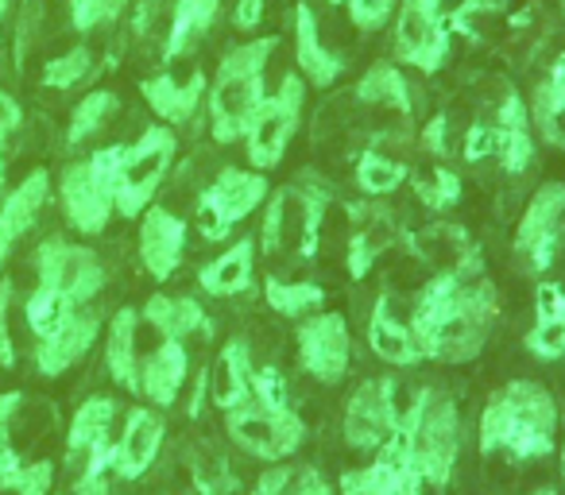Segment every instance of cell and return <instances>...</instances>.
<instances>
[{"label":"cell","instance_id":"6da1fadb","mask_svg":"<svg viewBox=\"0 0 565 495\" xmlns=\"http://www.w3.org/2000/svg\"><path fill=\"white\" fill-rule=\"evenodd\" d=\"M500 318L492 279L484 276V260L457 271H434L430 283L411 302V333L434 364H469L484 353L488 337Z\"/></svg>","mask_w":565,"mask_h":495},{"label":"cell","instance_id":"7a4b0ae2","mask_svg":"<svg viewBox=\"0 0 565 495\" xmlns=\"http://www.w3.org/2000/svg\"><path fill=\"white\" fill-rule=\"evenodd\" d=\"M557 445V402L534 379H508L488 395L477 426L480 456H511V461H542Z\"/></svg>","mask_w":565,"mask_h":495},{"label":"cell","instance_id":"3957f363","mask_svg":"<svg viewBox=\"0 0 565 495\" xmlns=\"http://www.w3.org/2000/svg\"><path fill=\"white\" fill-rule=\"evenodd\" d=\"M279 35H256L244 40L221 58L217 74L205 86V109H210V136L213 143H241L256 117L259 101L267 97L264 74L271 63Z\"/></svg>","mask_w":565,"mask_h":495},{"label":"cell","instance_id":"277c9868","mask_svg":"<svg viewBox=\"0 0 565 495\" xmlns=\"http://www.w3.org/2000/svg\"><path fill=\"white\" fill-rule=\"evenodd\" d=\"M35 268H40V287L28 299V325L40 337L58 314L66 310H82L94 302L105 287V263L97 260L94 248H82L63 236H51L35 252Z\"/></svg>","mask_w":565,"mask_h":495},{"label":"cell","instance_id":"5b68a950","mask_svg":"<svg viewBox=\"0 0 565 495\" xmlns=\"http://www.w3.org/2000/svg\"><path fill=\"white\" fill-rule=\"evenodd\" d=\"M395 438H403V449H407L411 464L423 476L426 492H441L454 480L457 456H461V415H457L454 395L426 387L418 415Z\"/></svg>","mask_w":565,"mask_h":495},{"label":"cell","instance_id":"8992f818","mask_svg":"<svg viewBox=\"0 0 565 495\" xmlns=\"http://www.w3.org/2000/svg\"><path fill=\"white\" fill-rule=\"evenodd\" d=\"M125 155V143H113V148L94 151L82 163H71L58 182V194H63L66 220L74 225V233L97 236L105 233V225L117 213V166Z\"/></svg>","mask_w":565,"mask_h":495},{"label":"cell","instance_id":"52a82bcc","mask_svg":"<svg viewBox=\"0 0 565 495\" xmlns=\"http://www.w3.org/2000/svg\"><path fill=\"white\" fill-rule=\"evenodd\" d=\"M179 155V136L171 125H148L136 143H125V155L117 166V213L128 220L140 217L148 205H156V194L163 186Z\"/></svg>","mask_w":565,"mask_h":495},{"label":"cell","instance_id":"ba28073f","mask_svg":"<svg viewBox=\"0 0 565 495\" xmlns=\"http://www.w3.org/2000/svg\"><path fill=\"white\" fill-rule=\"evenodd\" d=\"M302 109H307V82L302 74H282L279 89L259 101L256 117H252L248 132H244V151H248L252 171H275L299 136Z\"/></svg>","mask_w":565,"mask_h":495},{"label":"cell","instance_id":"9c48e42d","mask_svg":"<svg viewBox=\"0 0 565 495\" xmlns=\"http://www.w3.org/2000/svg\"><path fill=\"white\" fill-rule=\"evenodd\" d=\"M392 28V63L418 74H438L454 51V28L441 0H399Z\"/></svg>","mask_w":565,"mask_h":495},{"label":"cell","instance_id":"30bf717a","mask_svg":"<svg viewBox=\"0 0 565 495\" xmlns=\"http://www.w3.org/2000/svg\"><path fill=\"white\" fill-rule=\"evenodd\" d=\"M225 433L236 449L264 464L291 461L307 441V422L295 407H264V402H244L241 410L225 415Z\"/></svg>","mask_w":565,"mask_h":495},{"label":"cell","instance_id":"8fae6325","mask_svg":"<svg viewBox=\"0 0 565 495\" xmlns=\"http://www.w3.org/2000/svg\"><path fill=\"white\" fill-rule=\"evenodd\" d=\"M565 244V182H546L534 190L526 202L523 217H519L515 240H511V256L523 276H546L554 268L557 252Z\"/></svg>","mask_w":565,"mask_h":495},{"label":"cell","instance_id":"7c38bea8","mask_svg":"<svg viewBox=\"0 0 565 495\" xmlns=\"http://www.w3.org/2000/svg\"><path fill=\"white\" fill-rule=\"evenodd\" d=\"M271 197L264 171H244V166H225L210 186L198 194V233L205 240H225L228 228H236L244 217L259 209Z\"/></svg>","mask_w":565,"mask_h":495},{"label":"cell","instance_id":"4fadbf2b","mask_svg":"<svg viewBox=\"0 0 565 495\" xmlns=\"http://www.w3.org/2000/svg\"><path fill=\"white\" fill-rule=\"evenodd\" d=\"M295 345H299V364L310 379L333 387L349 376V364H353V333H349L345 314L338 310H318L295 333Z\"/></svg>","mask_w":565,"mask_h":495},{"label":"cell","instance_id":"5bb4252c","mask_svg":"<svg viewBox=\"0 0 565 495\" xmlns=\"http://www.w3.org/2000/svg\"><path fill=\"white\" fill-rule=\"evenodd\" d=\"M97 333H102V318L94 310H66L35 341V368L43 376H63L94 348Z\"/></svg>","mask_w":565,"mask_h":495},{"label":"cell","instance_id":"9a60e30c","mask_svg":"<svg viewBox=\"0 0 565 495\" xmlns=\"http://www.w3.org/2000/svg\"><path fill=\"white\" fill-rule=\"evenodd\" d=\"M186 220L167 205H148L140 213V263L156 283H167L186 256Z\"/></svg>","mask_w":565,"mask_h":495},{"label":"cell","instance_id":"2e32d148","mask_svg":"<svg viewBox=\"0 0 565 495\" xmlns=\"http://www.w3.org/2000/svg\"><path fill=\"white\" fill-rule=\"evenodd\" d=\"M492 159L503 174H526L534 163V125L526 101L508 89L492 120Z\"/></svg>","mask_w":565,"mask_h":495},{"label":"cell","instance_id":"e0dca14e","mask_svg":"<svg viewBox=\"0 0 565 495\" xmlns=\"http://www.w3.org/2000/svg\"><path fill=\"white\" fill-rule=\"evenodd\" d=\"M295 63H299V74L307 86L315 89H330L341 82L345 74V58L322 40V24H318L315 9L307 0L295 4Z\"/></svg>","mask_w":565,"mask_h":495},{"label":"cell","instance_id":"ac0fdd59","mask_svg":"<svg viewBox=\"0 0 565 495\" xmlns=\"http://www.w3.org/2000/svg\"><path fill=\"white\" fill-rule=\"evenodd\" d=\"M167 426L163 418L156 415L151 407H132L125 418V433L113 445V472L120 480H140L143 472L156 464L159 449H163Z\"/></svg>","mask_w":565,"mask_h":495},{"label":"cell","instance_id":"d6986e66","mask_svg":"<svg viewBox=\"0 0 565 495\" xmlns=\"http://www.w3.org/2000/svg\"><path fill=\"white\" fill-rule=\"evenodd\" d=\"M341 433H345L349 445L361 449V453H376L387 438H395V426H392V415H387L380 379H364V384L349 395Z\"/></svg>","mask_w":565,"mask_h":495},{"label":"cell","instance_id":"ffe728a7","mask_svg":"<svg viewBox=\"0 0 565 495\" xmlns=\"http://www.w3.org/2000/svg\"><path fill=\"white\" fill-rule=\"evenodd\" d=\"M399 240H403V228H399V220H395V213L364 209V217H356V228H353V236H349V248H345L349 279H353V283H364V279L372 276V268H376Z\"/></svg>","mask_w":565,"mask_h":495},{"label":"cell","instance_id":"44dd1931","mask_svg":"<svg viewBox=\"0 0 565 495\" xmlns=\"http://www.w3.org/2000/svg\"><path fill=\"white\" fill-rule=\"evenodd\" d=\"M205 74L202 71H190L186 78H174L171 71L156 74V78H143L140 82V94L143 101L151 105V112H156L163 125H190L194 120V112L202 109L205 101Z\"/></svg>","mask_w":565,"mask_h":495},{"label":"cell","instance_id":"7402d4cb","mask_svg":"<svg viewBox=\"0 0 565 495\" xmlns=\"http://www.w3.org/2000/svg\"><path fill=\"white\" fill-rule=\"evenodd\" d=\"M252 372H256V361H252L248 341H228L213 364L205 368V379H210V402L217 410H241L244 402H252Z\"/></svg>","mask_w":565,"mask_h":495},{"label":"cell","instance_id":"603a6c76","mask_svg":"<svg viewBox=\"0 0 565 495\" xmlns=\"http://www.w3.org/2000/svg\"><path fill=\"white\" fill-rule=\"evenodd\" d=\"M47 194H51V174L40 166V171H32L9 197H4V205H0V268L9 263L20 236H28V228L35 225Z\"/></svg>","mask_w":565,"mask_h":495},{"label":"cell","instance_id":"cb8c5ba5","mask_svg":"<svg viewBox=\"0 0 565 495\" xmlns=\"http://www.w3.org/2000/svg\"><path fill=\"white\" fill-rule=\"evenodd\" d=\"M369 348L384 364H392V368H415V364H423V353H418V345H415L411 322H407V318L395 314V302L387 299V294L376 302V306H372V318H369Z\"/></svg>","mask_w":565,"mask_h":495},{"label":"cell","instance_id":"d4e9b609","mask_svg":"<svg viewBox=\"0 0 565 495\" xmlns=\"http://www.w3.org/2000/svg\"><path fill=\"white\" fill-rule=\"evenodd\" d=\"M186 372H190L186 345L182 341H163L148 361H140V395L159 410L174 407L182 384H186Z\"/></svg>","mask_w":565,"mask_h":495},{"label":"cell","instance_id":"484cf974","mask_svg":"<svg viewBox=\"0 0 565 495\" xmlns=\"http://www.w3.org/2000/svg\"><path fill=\"white\" fill-rule=\"evenodd\" d=\"M252 271H256V240H236L198 271V287L210 299H236L252 287Z\"/></svg>","mask_w":565,"mask_h":495},{"label":"cell","instance_id":"4316f807","mask_svg":"<svg viewBox=\"0 0 565 495\" xmlns=\"http://www.w3.org/2000/svg\"><path fill=\"white\" fill-rule=\"evenodd\" d=\"M221 17V0H171V28L163 40V63L190 55Z\"/></svg>","mask_w":565,"mask_h":495},{"label":"cell","instance_id":"83f0119b","mask_svg":"<svg viewBox=\"0 0 565 495\" xmlns=\"http://www.w3.org/2000/svg\"><path fill=\"white\" fill-rule=\"evenodd\" d=\"M411 240V248L418 252V260H426L434 271H457L469 268V263L480 260V252L472 248L469 233L461 225H430L423 233H403Z\"/></svg>","mask_w":565,"mask_h":495},{"label":"cell","instance_id":"f1b7e54d","mask_svg":"<svg viewBox=\"0 0 565 495\" xmlns=\"http://www.w3.org/2000/svg\"><path fill=\"white\" fill-rule=\"evenodd\" d=\"M143 322L159 333L163 341H186L194 333H210V314L198 299L186 294H151L143 306Z\"/></svg>","mask_w":565,"mask_h":495},{"label":"cell","instance_id":"f546056e","mask_svg":"<svg viewBox=\"0 0 565 495\" xmlns=\"http://www.w3.org/2000/svg\"><path fill=\"white\" fill-rule=\"evenodd\" d=\"M136 325L140 314L132 306L117 310L109 322V337H105V368H109L113 384L125 391L140 395V361H136Z\"/></svg>","mask_w":565,"mask_h":495},{"label":"cell","instance_id":"4dcf8cb0","mask_svg":"<svg viewBox=\"0 0 565 495\" xmlns=\"http://www.w3.org/2000/svg\"><path fill=\"white\" fill-rule=\"evenodd\" d=\"M531 125L539 128V136L550 148L565 151V58H557L546 71V78L534 86L531 97Z\"/></svg>","mask_w":565,"mask_h":495},{"label":"cell","instance_id":"1f68e13d","mask_svg":"<svg viewBox=\"0 0 565 495\" xmlns=\"http://www.w3.org/2000/svg\"><path fill=\"white\" fill-rule=\"evenodd\" d=\"M113 418H117V399H109V395H94V399L82 402L71 422V433H66V456L74 461V456H89L109 445Z\"/></svg>","mask_w":565,"mask_h":495},{"label":"cell","instance_id":"d6a6232c","mask_svg":"<svg viewBox=\"0 0 565 495\" xmlns=\"http://www.w3.org/2000/svg\"><path fill=\"white\" fill-rule=\"evenodd\" d=\"M353 94L361 105H384V109H395L403 117H415V97H411V86L403 78L399 63H372L361 74Z\"/></svg>","mask_w":565,"mask_h":495},{"label":"cell","instance_id":"836d02e7","mask_svg":"<svg viewBox=\"0 0 565 495\" xmlns=\"http://www.w3.org/2000/svg\"><path fill=\"white\" fill-rule=\"evenodd\" d=\"M264 302H267V310H275L279 318H307V314H318V310L326 306V287L310 283V279L267 276L264 279Z\"/></svg>","mask_w":565,"mask_h":495},{"label":"cell","instance_id":"e575fe53","mask_svg":"<svg viewBox=\"0 0 565 495\" xmlns=\"http://www.w3.org/2000/svg\"><path fill=\"white\" fill-rule=\"evenodd\" d=\"M411 179V166L403 159H392L384 151H361L356 159V186L369 197H387Z\"/></svg>","mask_w":565,"mask_h":495},{"label":"cell","instance_id":"d590c367","mask_svg":"<svg viewBox=\"0 0 565 495\" xmlns=\"http://www.w3.org/2000/svg\"><path fill=\"white\" fill-rule=\"evenodd\" d=\"M117 94L113 89H94V94H86L78 105H74L71 112V128H66V143L71 148H78V143H86L94 132H102L105 120L117 112Z\"/></svg>","mask_w":565,"mask_h":495},{"label":"cell","instance_id":"8d00e7d4","mask_svg":"<svg viewBox=\"0 0 565 495\" xmlns=\"http://www.w3.org/2000/svg\"><path fill=\"white\" fill-rule=\"evenodd\" d=\"M415 197L430 213H446L461 202V174H454L449 166H434L430 174L415 179Z\"/></svg>","mask_w":565,"mask_h":495},{"label":"cell","instance_id":"74e56055","mask_svg":"<svg viewBox=\"0 0 565 495\" xmlns=\"http://www.w3.org/2000/svg\"><path fill=\"white\" fill-rule=\"evenodd\" d=\"M523 345H526V353L539 356V361H546V364L562 361L565 356V306L554 310V314H546V318H534V325L526 330Z\"/></svg>","mask_w":565,"mask_h":495},{"label":"cell","instance_id":"f35d334b","mask_svg":"<svg viewBox=\"0 0 565 495\" xmlns=\"http://www.w3.org/2000/svg\"><path fill=\"white\" fill-rule=\"evenodd\" d=\"M51 484H55V464L51 461L0 472V495H51Z\"/></svg>","mask_w":565,"mask_h":495},{"label":"cell","instance_id":"ab89813d","mask_svg":"<svg viewBox=\"0 0 565 495\" xmlns=\"http://www.w3.org/2000/svg\"><path fill=\"white\" fill-rule=\"evenodd\" d=\"M89 71H94V55H89V47H74V51L51 58V63L43 66V86L47 89H74Z\"/></svg>","mask_w":565,"mask_h":495},{"label":"cell","instance_id":"60d3db41","mask_svg":"<svg viewBox=\"0 0 565 495\" xmlns=\"http://www.w3.org/2000/svg\"><path fill=\"white\" fill-rule=\"evenodd\" d=\"M125 9H128V0H71V24H74V32L89 35L105 24H117Z\"/></svg>","mask_w":565,"mask_h":495},{"label":"cell","instance_id":"b9f144b4","mask_svg":"<svg viewBox=\"0 0 565 495\" xmlns=\"http://www.w3.org/2000/svg\"><path fill=\"white\" fill-rule=\"evenodd\" d=\"M252 402H264V407H291V391H287V379L279 368L264 364V368L252 372Z\"/></svg>","mask_w":565,"mask_h":495},{"label":"cell","instance_id":"7bdbcfd3","mask_svg":"<svg viewBox=\"0 0 565 495\" xmlns=\"http://www.w3.org/2000/svg\"><path fill=\"white\" fill-rule=\"evenodd\" d=\"M508 9V0H461L454 12H449V28L461 35H477L480 20L495 17V12Z\"/></svg>","mask_w":565,"mask_h":495},{"label":"cell","instance_id":"ee69618b","mask_svg":"<svg viewBox=\"0 0 565 495\" xmlns=\"http://www.w3.org/2000/svg\"><path fill=\"white\" fill-rule=\"evenodd\" d=\"M345 9H349L353 28H361V32H380V28L395 17L399 0H345Z\"/></svg>","mask_w":565,"mask_h":495},{"label":"cell","instance_id":"f6af8a7d","mask_svg":"<svg viewBox=\"0 0 565 495\" xmlns=\"http://www.w3.org/2000/svg\"><path fill=\"white\" fill-rule=\"evenodd\" d=\"M17 407H20V391L0 395V472H12V469H20V464H24L17 456V449H12V441H9V426H12Z\"/></svg>","mask_w":565,"mask_h":495},{"label":"cell","instance_id":"bcb514c9","mask_svg":"<svg viewBox=\"0 0 565 495\" xmlns=\"http://www.w3.org/2000/svg\"><path fill=\"white\" fill-rule=\"evenodd\" d=\"M461 155H465V163H472V166L488 163V159H492V125H472L469 132H465Z\"/></svg>","mask_w":565,"mask_h":495},{"label":"cell","instance_id":"7dc6e473","mask_svg":"<svg viewBox=\"0 0 565 495\" xmlns=\"http://www.w3.org/2000/svg\"><path fill=\"white\" fill-rule=\"evenodd\" d=\"M9 302H12V283L4 279L0 283V364L4 368L17 364V345H12V330H9Z\"/></svg>","mask_w":565,"mask_h":495},{"label":"cell","instance_id":"c3c4849f","mask_svg":"<svg viewBox=\"0 0 565 495\" xmlns=\"http://www.w3.org/2000/svg\"><path fill=\"white\" fill-rule=\"evenodd\" d=\"M338 495H387V492L380 487L376 472L364 464V469H353V472H345V476H341Z\"/></svg>","mask_w":565,"mask_h":495},{"label":"cell","instance_id":"681fc988","mask_svg":"<svg viewBox=\"0 0 565 495\" xmlns=\"http://www.w3.org/2000/svg\"><path fill=\"white\" fill-rule=\"evenodd\" d=\"M291 495H338V492H333L330 480L322 476V469L307 464V469H299L291 476Z\"/></svg>","mask_w":565,"mask_h":495},{"label":"cell","instance_id":"f907efd6","mask_svg":"<svg viewBox=\"0 0 565 495\" xmlns=\"http://www.w3.org/2000/svg\"><path fill=\"white\" fill-rule=\"evenodd\" d=\"M20 120H24V112H20V105L12 101L4 89H0V171H4V143H9V136L20 128Z\"/></svg>","mask_w":565,"mask_h":495},{"label":"cell","instance_id":"816d5d0a","mask_svg":"<svg viewBox=\"0 0 565 495\" xmlns=\"http://www.w3.org/2000/svg\"><path fill=\"white\" fill-rule=\"evenodd\" d=\"M259 20H264V0H236L233 9L236 32H252V28H259Z\"/></svg>","mask_w":565,"mask_h":495},{"label":"cell","instance_id":"f5cc1de1","mask_svg":"<svg viewBox=\"0 0 565 495\" xmlns=\"http://www.w3.org/2000/svg\"><path fill=\"white\" fill-rule=\"evenodd\" d=\"M426 148L434 151V155H446L449 151V120L446 117H434L430 128H426Z\"/></svg>","mask_w":565,"mask_h":495},{"label":"cell","instance_id":"db71d44e","mask_svg":"<svg viewBox=\"0 0 565 495\" xmlns=\"http://www.w3.org/2000/svg\"><path fill=\"white\" fill-rule=\"evenodd\" d=\"M74 495H109V476H86V472H82V476L74 480Z\"/></svg>","mask_w":565,"mask_h":495},{"label":"cell","instance_id":"11a10c76","mask_svg":"<svg viewBox=\"0 0 565 495\" xmlns=\"http://www.w3.org/2000/svg\"><path fill=\"white\" fill-rule=\"evenodd\" d=\"M523 495H557V487L554 484H542V487H534V492H523Z\"/></svg>","mask_w":565,"mask_h":495},{"label":"cell","instance_id":"9f6ffc18","mask_svg":"<svg viewBox=\"0 0 565 495\" xmlns=\"http://www.w3.org/2000/svg\"><path fill=\"white\" fill-rule=\"evenodd\" d=\"M9 4H12V0H0V20H4V12H9Z\"/></svg>","mask_w":565,"mask_h":495},{"label":"cell","instance_id":"6f0895ef","mask_svg":"<svg viewBox=\"0 0 565 495\" xmlns=\"http://www.w3.org/2000/svg\"><path fill=\"white\" fill-rule=\"evenodd\" d=\"M562 480H565V438H562Z\"/></svg>","mask_w":565,"mask_h":495},{"label":"cell","instance_id":"680465c9","mask_svg":"<svg viewBox=\"0 0 565 495\" xmlns=\"http://www.w3.org/2000/svg\"><path fill=\"white\" fill-rule=\"evenodd\" d=\"M330 4H345V0H330Z\"/></svg>","mask_w":565,"mask_h":495},{"label":"cell","instance_id":"91938a15","mask_svg":"<svg viewBox=\"0 0 565 495\" xmlns=\"http://www.w3.org/2000/svg\"><path fill=\"white\" fill-rule=\"evenodd\" d=\"M202 495H210V492H202Z\"/></svg>","mask_w":565,"mask_h":495}]
</instances>
